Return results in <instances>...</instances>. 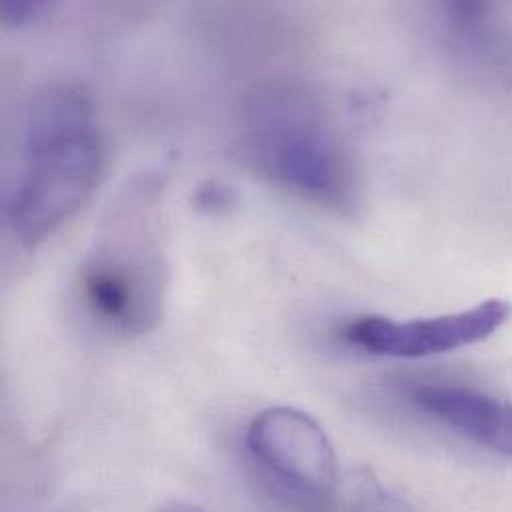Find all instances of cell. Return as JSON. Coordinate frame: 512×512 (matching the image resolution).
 Returning <instances> with one entry per match:
<instances>
[{
  "label": "cell",
  "mask_w": 512,
  "mask_h": 512,
  "mask_svg": "<svg viewBox=\"0 0 512 512\" xmlns=\"http://www.w3.org/2000/svg\"><path fill=\"white\" fill-rule=\"evenodd\" d=\"M240 144L276 188L346 216L360 204L356 156L318 88L284 78L250 88L240 106Z\"/></svg>",
  "instance_id": "cell-1"
},
{
  "label": "cell",
  "mask_w": 512,
  "mask_h": 512,
  "mask_svg": "<svg viewBox=\"0 0 512 512\" xmlns=\"http://www.w3.org/2000/svg\"><path fill=\"white\" fill-rule=\"evenodd\" d=\"M104 162L90 94L72 82L38 88L24 114L20 172L8 200L14 240L34 248L92 196Z\"/></svg>",
  "instance_id": "cell-2"
},
{
  "label": "cell",
  "mask_w": 512,
  "mask_h": 512,
  "mask_svg": "<svg viewBox=\"0 0 512 512\" xmlns=\"http://www.w3.org/2000/svg\"><path fill=\"white\" fill-rule=\"evenodd\" d=\"M510 316L504 300H484L474 308L432 318L392 320L362 316L344 326L346 342L390 358H426L470 346L494 334Z\"/></svg>",
  "instance_id": "cell-4"
},
{
  "label": "cell",
  "mask_w": 512,
  "mask_h": 512,
  "mask_svg": "<svg viewBox=\"0 0 512 512\" xmlns=\"http://www.w3.org/2000/svg\"><path fill=\"white\" fill-rule=\"evenodd\" d=\"M236 196L232 192V188H228L226 184L220 182H206L198 194H196V204L210 214L216 212H228V208L234 204Z\"/></svg>",
  "instance_id": "cell-8"
},
{
  "label": "cell",
  "mask_w": 512,
  "mask_h": 512,
  "mask_svg": "<svg viewBox=\"0 0 512 512\" xmlns=\"http://www.w3.org/2000/svg\"><path fill=\"white\" fill-rule=\"evenodd\" d=\"M410 400L468 440L512 460V406L474 388L418 384Z\"/></svg>",
  "instance_id": "cell-6"
},
{
  "label": "cell",
  "mask_w": 512,
  "mask_h": 512,
  "mask_svg": "<svg viewBox=\"0 0 512 512\" xmlns=\"http://www.w3.org/2000/svg\"><path fill=\"white\" fill-rule=\"evenodd\" d=\"M156 512H206L196 504H188V502H168L164 506H160Z\"/></svg>",
  "instance_id": "cell-9"
},
{
  "label": "cell",
  "mask_w": 512,
  "mask_h": 512,
  "mask_svg": "<svg viewBox=\"0 0 512 512\" xmlns=\"http://www.w3.org/2000/svg\"><path fill=\"white\" fill-rule=\"evenodd\" d=\"M246 444L276 478L306 494H328L338 476V460L324 428L306 412L274 406L248 426Z\"/></svg>",
  "instance_id": "cell-5"
},
{
  "label": "cell",
  "mask_w": 512,
  "mask_h": 512,
  "mask_svg": "<svg viewBox=\"0 0 512 512\" xmlns=\"http://www.w3.org/2000/svg\"><path fill=\"white\" fill-rule=\"evenodd\" d=\"M60 0H0V20L4 26L22 28L38 22Z\"/></svg>",
  "instance_id": "cell-7"
},
{
  "label": "cell",
  "mask_w": 512,
  "mask_h": 512,
  "mask_svg": "<svg viewBox=\"0 0 512 512\" xmlns=\"http://www.w3.org/2000/svg\"><path fill=\"white\" fill-rule=\"evenodd\" d=\"M162 194V174L130 178L110 202L78 268L80 304L112 336L138 338L162 320L168 292Z\"/></svg>",
  "instance_id": "cell-3"
}]
</instances>
